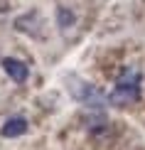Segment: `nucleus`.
Here are the masks:
<instances>
[{"mask_svg": "<svg viewBox=\"0 0 145 150\" xmlns=\"http://www.w3.org/2000/svg\"><path fill=\"white\" fill-rule=\"evenodd\" d=\"M106 98H108L111 106H118V108H125V106L135 103L138 98H140V69H135V67H125L123 74L116 79L113 91Z\"/></svg>", "mask_w": 145, "mask_h": 150, "instance_id": "f257e3e1", "label": "nucleus"}, {"mask_svg": "<svg viewBox=\"0 0 145 150\" xmlns=\"http://www.w3.org/2000/svg\"><path fill=\"white\" fill-rule=\"evenodd\" d=\"M66 84H69V93H71L79 103L89 106V108H93V111H101L103 106H108L106 93H101L93 84H89V81H84L79 76H66Z\"/></svg>", "mask_w": 145, "mask_h": 150, "instance_id": "f03ea898", "label": "nucleus"}, {"mask_svg": "<svg viewBox=\"0 0 145 150\" xmlns=\"http://www.w3.org/2000/svg\"><path fill=\"white\" fill-rule=\"evenodd\" d=\"M3 69H5V74H8L15 84H25L27 76H30L27 64L20 62V59H12V57H5V59H3Z\"/></svg>", "mask_w": 145, "mask_h": 150, "instance_id": "7ed1b4c3", "label": "nucleus"}, {"mask_svg": "<svg viewBox=\"0 0 145 150\" xmlns=\"http://www.w3.org/2000/svg\"><path fill=\"white\" fill-rule=\"evenodd\" d=\"M25 133H27V121L20 118V116L8 118L3 123V128H0V135L3 138H17V135H25Z\"/></svg>", "mask_w": 145, "mask_h": 150, "instance_id": "20e7f679", "label": "nucleus"}, {"mask_svg": "<svg viewBox=\"0 0 145 150\" xmlns=\"http://www.w3.org/2000/svg\"><path fill=\"white\" fill-rule=\"evenodd\" d=\"M74 20H76V17H74V12L69 8H59V10H57V22H59V27H64V30L71 27Z\"/></svg>", "mask_w": 145, "mask_h": 150, "instance_id": "39448f33", "label": "nucleus"}]
</instances>
